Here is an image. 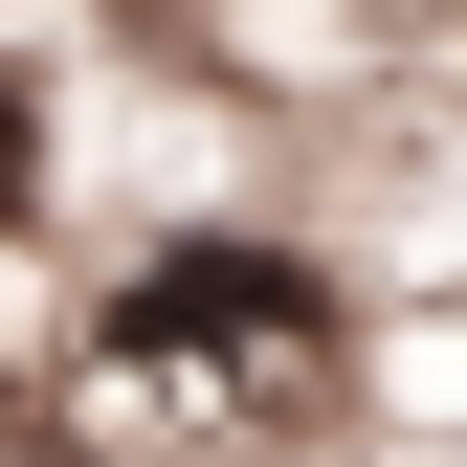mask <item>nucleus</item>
<instances>
[{
	"label": "nucleus",
	"mask_w": 467,
	"mask_h": 467,
	"mask_svg": "<svg viewBox=\"0 0 467 467\" xmlns=\"http://www.w3.org/2000/svg\"><path fill=\"white\" fill-rule=\"evenodd\" d=\"M312 334H334L312 245H245V223H179L111 289V357H156V379H245V357H312Z\"/></svg>",
	"instance_id": "nucleus-1"
},
{
	"label": "nucleus",
	"mask_w": 467,
	"mask_h": 467,
	"mask_svg": "<svg viewBox=\"0 0 467 467\" xmlns=\"http://www.w3.org/2000/svg\"><path fill=\"white\" fill-rule=\"evenodd\" d=\"M45 179H67V156H45V67L0 45V223H45Z\"/></svg>",
	"instance_id": "nucleus-2"
}]
</instances>
